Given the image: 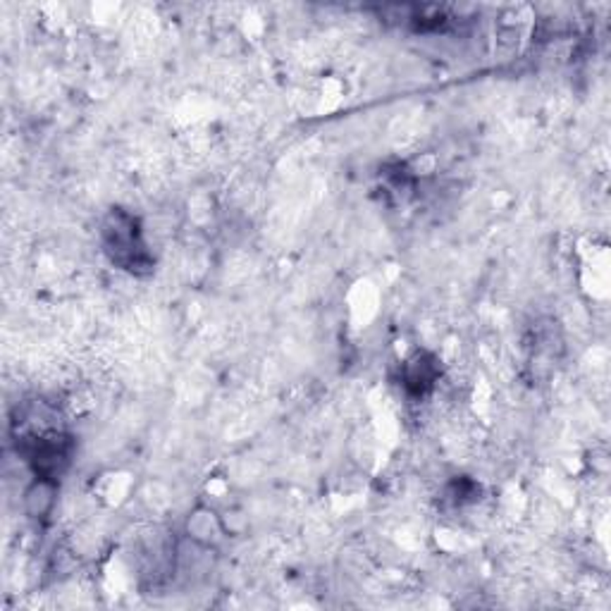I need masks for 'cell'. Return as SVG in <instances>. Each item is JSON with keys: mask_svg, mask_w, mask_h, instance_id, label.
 <instances>
[{"mask_svg": "<svg viewBox=\"0 0 611 611\" xmlns=\"http://www.w3.org/2000/svg\"><path fill=\"white\" fill-rule=\"evenodd\" d=\"M103 248L117 268L130 270L134 275L153 268V255L146 248L138 220L122 208H113L103 222Z\"/></svg>", "mask_w": 611, "mask_h": 611, "instance_id": "6da1fadb", "label": "cell"}, {"mask_svg": "<svg viewBox=\"0 0 611 611\" xmlns=\"http://www.w3.org/2000/svg\"><path fill=\"white\" fill-rule=\"evenodd\" d=\"M437 380V365L430 356H415L414 361H408L406 372H404V385L408 387V392L423 394L432 389Z\"/></svg>", "mask_w": 611, "mask_h": 611, "instance_id": "7a4b0ae2", "label": "cell"}, {"mask_svg": "<svg viewBox=\"0 0 611 611\" xmlns=\"http://www.w3.org/2000/svg\"><path fill=\"white\" fill-rule=\"evenodd\" d=\"M53 497H55V482L48 478H37L27 492V511L34 518H44L53 506Z\"/></svg>", "mask_w": 611, "mask_h": 611, "instance_id": "3957f363", "label": "cell"}]
</instances>
